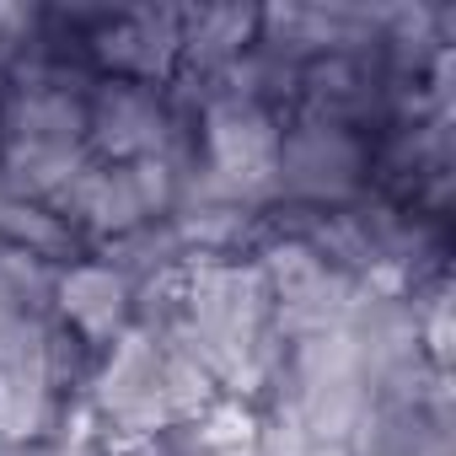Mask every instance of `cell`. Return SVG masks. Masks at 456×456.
<instances>
[{
    "mask_svg": "<svg viewBox=\"0 0 456 456\" xmlns=\"http://www.w3.org/2000/svg\"><path fill=\"white\" fill-rule=\"evenodd\" d=\"M280 134L285 124L274 118L269 102H253L242 92H215L204 102L199 124V172L225 188L242 204L274 199V172H280Z\"/></svg>",
    "mask_w": 456,
    "mask_h": 456,
    "instance_id": "6da1fadb",
    "label": "cell"
},
{
    "mask_svg": "<svg viewBox=\"0 0 456 456\" xmlns=\"http://www.w3.org/2000/svg\"><path fill=\"white\" fill-rule=\"evenodd\" d=\"M365 140L344 124L328 118H301L280 134V172H274V199H290L296 209L328 215L349 204L365 183Z\"/></svg>",
    "mask_w": 456,
    "mask_h": 456,
    "instance_id": "7a4b0ae2",
    "label": "cell"
},
{
    "mask_svg": "<svg viewBox=\"0 0 456 456\" xmlns=\"http://www.w3.org/2000/svg\"><path fill=\"white\" fill-rule=\"evenodd\" d=\"M161 365H167V344L129 328L118 333L97 370H92V403L102 413V424L124 440H161L172 429L167 419V397H161Z\"/></svg>",
    "mask_w": 456,
    "mask_h": 456,
    "instance_id": "3957f363",
    "label": "cell"
},
{
    "mask_svg": "<svg viewBox=\"0 0 456 456\" xmlns=\"http://www.w3.org/2000/svg\"><path fill=\"white\" fill-rule=\"evenodd\" d=\"M177 118L167 113L156 86L134 81H97L86 97V151L92 161H145L172 156Z\"/></svg>",
    "mask_w": 456,
    "mask_h": 456,
    "instance_id": "277c9868",
    "label": "cell"
},
{
    "mask_svg": "<svg viewBox=\"0 0 456 456\" xmlns=\"http://www.w3.org/2000/svg\"><path fill=\"white\" fill-rule=\"evenodd\" d=\"M54 322L86 349H108L134 328V285L108 258H76L54 274Z\"/></svg>",
    "mask_w": 456,
    "mask_h": 456,
    "instance_id": "5b68a950",
    "label": "cell"
},
{
    "mask_svg": "<svg viewBox=\"0 0 456 456\" xmlns=\"http://www.w3.org/2000/svg\"><path fill=\"white\" fill-rule=\"evenodd\" d=\"M183 17L188 12H118L102 22V33L92 38L97 65L108 70V81H134V86H156L183 65Z\"/></svg>",
    "mask_w": 456,
    "mask_h": 456,
    "instance_id": "8992f818",
    "label": "cell"
},
{
    "mask_svg": "<svg viewBox=\"0 0 456 456\" xmlns=\"http://www.w3.org/2000/svg\"><path fill=\"white\" fill-rule=\"evenodd\" d=\"M349 456H451V403H370Z\"/></svg>",
    "mask_w": 456,
    "mask_h": 456,
    "instance_id": "52a82bcc",
    "label": "cell"
},
{
    "mask_svg": "<svg viewBox=\"0 0 456 456\" xmlns=\"http://www.w3.org/2000/svg\"><path fill=\"white\" fill-rule=\"evenodd\" d=\"M253 44H258V12L209 6L183 17V65L199 76H225Z\"/></svg>",
    "mask_w": 456,
    "mask_h": 456,
    "instance_id": "ba28073f",
    "label": "cell"
},
{
    "mask_svg": "<svg viewBox=\"0 0 456 456\" xmlns=\"http://www.w3.org/2000/svg\"><path fill=\"white\" fill-rule=\"evenodd\" d=\"M0 108H6V81H0Z\"/></svg>",
    "mask_w": 456,
    "mask_h": 456,
    "instance_id": "9c48e42d",
    "label": "cell"
}]
</instances>
